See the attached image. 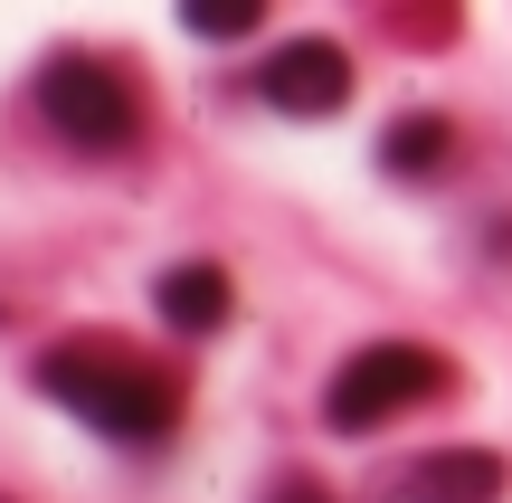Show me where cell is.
<instances>
[{"label":"cell","instance_id":"cell-7","mask_svg":"<svg viewBox=\"0 0 512 503\" xmlns=\"http://www.w3.org/2000/svg\"><path fill=\"white\" fill-rule=\"evenodd\" d=\"M380 162H389V171H437V162H446V114H408V124H389Z\"/></svg>","mask_w":512,"mask_h":503},{"label":"cell","instance_id":"cell-8","mask_svg":"<svg viewBox=\"0 0 512 503\" xmlns=\"http://www.w3.org/2000/svg\"><path fill=\"white\" fill-rule=\"evenodd\" d=\"M266 19V0H181V29L190 38H247Z\"/></svg>","mask_w":512,"mask_h":503},{"label":"cell","instance_id":"cell-4","mask_svg":"<svg viewBox=\"0 0 512 503\" xmlns=\"http://www.w3.org/2000/svg\"><path fill=\"white\" fill-rule=\"evenodd\" d=\"M256 95H266L275 114H342L351 105V57L332 48V38H294V48H275L266 67H256Z\"/></svg>","mask_w":512,"mask_h":503},{"label":"cell","instance_id":"cell-6","mask_svg":"<svg viewBox=\"0 0 512 503\" xmlns=\"http://www.w3.org/2000/svg\"><path fill=\"white\" fill-rule=\"evenodd\" d=\"M152 304H162V323L171 333H219L228 323V276L219 266H162V285H152Z\"/></svg>","mask_w":512,"mask_h":503},{"label":"cell","instance_id":"cell-9","mask_svg":"<svg viewBox=\"0 0 512 503\" xmlns=\"http://www.w3.org/2000/svg\"><path fill=\"white\" fill-rule=\"evenodd\" d=\"M275 503H332V494H313V485H285V494H275Z\"/></svg>","mask_w":512,"mask_h":503},{"label":"cell","instance_id":"cell-5","mask_svg":"<svg viewBox=\"0 0 512 503\" xmlns=\"http://www.w3.org/2000/svg\"><path fill=\"white\" fill-rule=\"evenodd\" d=\"M503 456H484V447H437V456H418V466L399 475V503H503Z\"/></svg>","mask_w":512,"mask_h":503},{"label":"cell","instance_id":"cell-3","mask_svg":"<svg viewBox=\"0 0 512 503\" xmlns=\"http://www.w3.org/2000/svg\"><path fill=\"white\" fill-rule=\"evenodd\" d=\"M38 114H48L76 152H124L133 124H143L124 67H105V57H48V67H38Z\"/></svg>","mask_w":512,"mask_h":503},{"label":"cell","instance_id":"cell-1","mask_svg":"<svg viewBox=\"0 0 512 503\" xmlns=\"http://www.w3.org/2000/svg\"><path fill=\"white\" fill-rule=\"evenodd\" d=\"M38 390L57 399V409H76L86 428L124 437V447H152V437H171V380L143 371L133 352H114V342H67V352L38 361Z\"/></svg>","mask_w":512,"mask_h":503},{"label":"cell","instance_id":"cell-2","mask_svg":"<svg viewBox=\"0 0 512 503\" xmlns=\"http://www.w3.org/2000/svg\"><path fill=\"white\" fill-rule=\"evenodd\" d=\"M437 390H446V352H427V342H370V352H351L342 371H332L323 418L342 437H370V428H389L399 409H427Z\"/></svg>","mask_w":512,"mask_h":503}]
</instances>
